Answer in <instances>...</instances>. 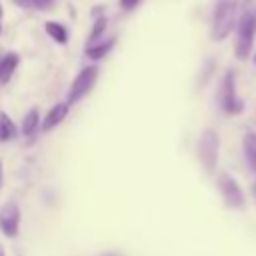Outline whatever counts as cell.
I'll return each mask as SVG.
<instances>
[{"instance_id": "2", "label": "cell", "mask_w": 256, "mask_h": 256, "mask_svg": "<svg viewBox=\"0 0 256 256\" xmlns=\"http://www.w3.org/2000/svg\"><path fill=\"white\" fill-rule=\"evenodd\" d=\"M238 40H236V56L244 60L250 54L254 34H256V16L254 12H244L238 20Z\"/></svg>"}, {"instance_id": "21", "label": "cell", "mask_w": 256, "mask_h": 256, "mask_svg": "<svg viewBox=\"0 0 256 256\" xmlns=\"http://www.w3.org/2000/svg\"><path fill=\"white\" fill-rule=\"evenodd\" d=\"M252 166H254V168H256V160H254V162H252Z\"/></svg>"}, {"instance_id": "6", "label": "cell", "mask_w": 256, "mask_h": 256, "mask_svg": "<svg viewBox=\"0 0 256 256\" xmlns=\"http://www.w3.org/2000/svg\"><path fill=\"white\" fill-rule=\"evenodd\" d=\"M218 188H220V192H222V196H224L228 206H232V208L244 206V194H242L238 182L230 174H220L218 176Z\"/></svg>"}, {"instance_id": "3", "label": "cell", "mask_w": 256, "mask_h": 256, "mask_svg": "<svg viewBox=\"0 0 256 256\" xmlns=\"http://www.w3.org/2000/svg\"><path fill=\"white\" fill-rule=\"evenodd\" d=\"M96 78H98V68H96V66H86V68L74 78V82H72V86H70V90H68V102H66V104L70 106V104L80 102V100L92 90Z\"/></svg>"}, {"instance_id": "14", "label": "cell", "mask_w": 256, "mask_h": 256, "mask_svg": "<svg viewBox=\"0 0 256 256\" xmlns=\"http://www.w3.org/2000/svg\"><path fill=\"white\" fill-rule=\"evenodd\" d=\"M244 150H246V158L250 162L256 160V134H246L244 138Z\"/></svg>"}, {"instance_id": "10", "label": "cell", "mask_w": 256, "mask_h": 256, "mask_svg": "<svg viewBox=\"0 0 256 256\" xmlns=\"http://www.w3.org/2000/svg\"><path fill=\"white\" fill-rule=\"evenodd\" d=\"M16 136V126H14V122L10 120V116L4 112V110H0V142H8V140H12Z\"/></svg>"}, {"instance_id": "16", "label": "cell", "mask_w": 256, "mask_h": 256, "mask_svg": "<svg viewBox=\"0 0 256 256\" xmlns=\"http://www.w3.org/2000/svg\"><path fill=\"white\" fill-rule=\"evenodd\" d=\"M56 0H32V4L38 8V10H50L54 6Z\"/></svg>"}, {"instance_id": "11", "label": "cell", "mask_w": 256, "mask_h": 256, "mask_svg": "<svg viewBox=\"0 0 256 256\" xmlns=\"http://www.w3.org/2000/svg\"><path fill=\"white\" fill-rule=\"evenodd\" d=\"M38 124H40V114H38V110H36V108L28 110V114H26L24 120H22V132H24V136L34 134V130L38 128Z\"/></svg>"}, {"instance_id": "13", "label": "cell", "mask_w": 256, "mask_h": 256, "mask_svg": "<svg viewBox=\"0 0 256 256\" xmlns=\"http://www.w3.org/2000/svg\"><path fill=\"white\" fill-rule=\"evenodd\" d=\"M112 46H114V38H110L108 42H100V44H90V46H86V56H90V58L98 60V58L106 56V54H108V50H110Z\"/></svg>"}, {"instance_id": "9", "label": "cell", "mask_w": 256, "mask_h": 256, "mask_svg": "<svg viewBox=\"0 0 256 256\" xmlns=\"http://www.w3.org/2000/svg\"><path fill=\"white\" fill-rule=\"evenodd\" d=\"M16 66H18V54H14V52L6 54V56L0 60V84H8V82H10V78H12L14 70H16Z\"/></svg>"}, {"instance_id": "20", "label": "cell", "mask_w": 256, "mask_h": 256, "mask_svg": "<svg viewBox=\"0 0 256 256\" xmlns=\"http://www.w3.org/2000/svg\"><path fill=\"white\" fill-rule=\"evenodd\" d=\"M0 256H4V250H2V246H0Z\"/></svg>"}, {"instance_id": "18", "label": "cell", "mask_w": 256, "mask_h": 256, "mask_svg": "<svg viewBox=\"0 0 256 256\" xmlns=\"http://www.w3.org/2000/svg\"><path fill=\"white\" fill-rule=\"evenodd\" d=\"M14 4H18V6H22V8H28V6L32 4V0H14Z\"/></svg>"}, {"instance_id": "19", "label": "cell", "mask_w": 256, "mask_h": 256, "mask_svg": "<svg viewBox=\"0 0 256 256\" xmlns=\"http://www.w3.org/2000/svg\"><path fill=\"white\" fill-rule=\"evenodd\" d=\"M0 186H2V162H0Z\"/></svg>"}, {"instance_id": "8", "label": "cell", "mask_w": 256, "mask_h": 256, "mask_svg": "<svg viewBox=\"0 0 256 256\" xmlns=\"http://www.w3.org/2000/svg\"><path fill=\"white\" fill-rule=\"evenodd\" d=\"M68 114V104L66 102H58L56 106L50 108V112L46 114V118L42 120V130L44 132H50L52 128H56Z\"/></svg>"}, {"instance_id": "22", "label": "cell", "mask_w": 256, "mask_h": 256, "mask_svg": "<svg viewBox=\"0 0 256 256\" xmlns=\"http://www.w3.org/2000/svg\"><path fill=\"white\" fill-rule=\"evenodd\" d=\"M0 16H2V6H0Z\"/></svg>"}, {"instance_id": "7", "label": "cell", "mask_w": 256, "mask_h": 256, "mask_svg": "<svg viewBox=\"0 0 256 256\" xmlns=\"http://www.w3.org/2000/svg\"><path fill=\"white\" fill-rule=\"evenodd\" d=\"M20 226V208L16 202H6L0 210V228L6 236H16Z\"/></svg>"}, {"instance_id": "5", "label": "cell", "mask_w": 256, "mask_h": 256, "mask_svg": "<svg viewBox=\"0 0 256 256\" xmlns=\"http://www.w3.org/2000/svg\"><path fill=\"white\" fill-rule=\"evenodd\" d=\"M220 106L228 114H238L242 110V102L236 96V76L234 72H226L220 88Z\"/></svg>"}, {"instance_id": "4", "label": "cell", "mask_w": 256, "mask_h": 256, "mask_svg": "<svg viewBox=\"0 0 256 256\" xmlns=\"http://www.w3.org/2000/svg\"><path fill=\"white\" fill-rule=\"evenodd\" d=\"M198 158L204 164L206 172H214L216 160H218V134L208 128L202 132L200 142H198Z\"/></svg>"}, {"instance_id": "23", "label": "cell", "mask_w": 256, "mask_h": 256, "mask_svg": "<svg viewBox=\"0 0 256 256\" xmlns=\"http://www.w3.org/2000/svg\"><path fill=\"white\" fill-rule=\"evenodd\" d=\"M0 30H2V26H0Z\"/></svg>"}, {"instance_id": "1", "label": "cell", "mask_w": 256, "mask_h": 256, "mask_svg": "<svg viewBox=\"0 0 256 256\" xmlns=\"http://www.w3.org/2000/svg\"><path fill=\"white\" fill-rule=\"evenodd\" d=\"M236 10H238L236 0H216V8L212 16V38L216 42L224 40L236 26Z\"/></svg>"}, {"instance_id": "17", "label": "cell", "mask_w": 256, "mask_h": 256, "mask_svg": "<svg viewBox=\"0 0 256 256\" xmlns=\"http://www.w3.org/2000/svg\"><path fill=\"white\" fill-rule=\"evenodd\" d=\"M138 2H140V0H120V4H122V6L126 8V10H130V8H134V6L138 4Z\"/></svg>"}, {"instance_id": "15", "label": "cell", "mask_w": 256, "mask_h": 256, "mask_svg": "<svg viewBox=\"0 0 256 256\" xmlns=\"http://www.w3.org/2000/svg\"><path fill=\"white\" fill-rule=\"evenodd\" d=\"M106 30V18L104 16H100L96 22H94V28H92V32H90V44H94V42H98V38L102 36V32Z\"/></svg>"}, {"instance_id": "12", "label": "cell", "mask_w": 256, "mask_h": 256, "mask_svg": "<svg viewBox=\"0 0 256 256\" xmlns=\"http://www.w3.org/2000/svg\"><path fill=\"white\" fill-rule=\"evenodd\" d=\"M46 32H48V36L54 38L58 44H66V42H68V32H66V28H64L62 24H58V22H46Z\"/></svg>"}]
</instances>
